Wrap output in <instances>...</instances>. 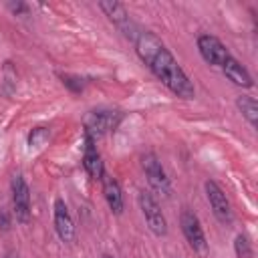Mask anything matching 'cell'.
I'll list each match as a JSON object with an SVG mask.
<instances>
[{"mask_svg": "<svg viewBox=\"0 0 258 258\" xmlns=\"http://www.w3.org/2000/svg\"><path fill=\"white\" fill-rule=\"evenodd\" d=\"M137 56L147 64V69L179 99L189 101L196 97L194 83L185 75V71L179 67L171 50L165 46V42L151 30L139 28L135 40H133Z\"/></svg>", "mask_w": 258, "mask_h": 258, "instance_id": "6da1fadb", "label": "cell"}, {"mask_svg": "<svg viewBox=\"0 0 258 258\" xmlns=\"http://www.w3.org/2000/svg\"><path fill=\"white\" fill-rule=\"evenodd\" d=\"M179 226H181L183 238L189 244V248L200 258H206L210 254V244L206 240V234H204V228L200 224V218L189 208H183L181 210V214H179Z\"/></svg>", "mask_w": 258, "mask_h": 258, "instance_id": "7a4b0ae2", "label": "cell"}, {"mask_svg": "<svg viewBox=\"0 0 258 258\" xmlns=\"http://www.w3.org/2000/svg\"><path fill=\"white\" fill-rule=\"evenodd\" d=\"M123 119V113L121 111H115V109H95V111H89L87 117H85V135L97 139V137H103L111 131H115L119 127Z\"/></svg>", "mask_w": 258, "mask_h": 258, "instance_id": "3957f363", "label": "cell"}, {"mask_svg": "<svg viewBox=\"0 0 258 258\" xmlns=\"http://www.w3.org/2000/svg\"><path fill=\"white\" fill-rule=\"evenodd\" d=\"M141 167H143V173H145L147 183L153 189V194H157L161 198H169L171 196L169 177H167V173H165L159 157L153 151H147V153L141 155Z\"/></svg>", "mask_w": 258, "mask_h": 258, "instance_id": "277c9868", "label": "cell"}, {"mask_svg": "<svg viewBox=\"0 0 258 258\" xmlns=\"http://www.w3.org/2000/svg\"><path fill=\"white\" fill-rule=\"evenodd\" d=\"M137 204H139V210L145 218V224L147 228L155 234V236H165L167 234V220L155 200V196L149 191V189H139L137 194Z\"/></svg>", "mask_w": 258, "mask_h": 258, "instance_id": "5b68a950", "label": "cell"}, {"mask_svg": "<svg viewBox=\"0 0 258 258\" xmlns=\"http://www.w3.org/2000/svg\"><path fill=\"white\" fill-rule=\"evenodd\" d=\"M10 191H12V212L16 222L28 224L32 210H30V187L22 173H14L10 179Z\"/></svg>", "mask_w": 258, "mask_h": 258, "instance_id": "8992f818", "label": "cell"}, {"mask_svg": "<svg viewBox=\"0 0 258 258\" xmlns=\"http://www.w3.org/2000/svg\"><path fill=\"white\" fill-rule=\"evenodd\" d=\"M204 191H206V200H208L216 220L224 226H230L232 220H234V214H232V204H230L228 196L224 194V189L214 179H206L204 181Z\"/></svg>", "mask_w": 258, "mask_h": 258, "instance_id": "52a82bcc", "label": "cell"}, {"mask_svg": "<svg viewBox=\"0 0 258 258\" xmlns=\"http://www.w3.org/2000/svg\"><path fill=\"white\" fill-rule=\"evenodd\" d=\"M99 8H101L103 14L119 28V32H123L125 38H129L131 42L135 40V36H137V32H139V26L131 20V16H129V12H127V8H125L123 4L109 0V2H99Z\"/></svg>", "mask_w": 258, "mask_h": 258, "instance_id": "ba28073f", "label": "cell"}, {"mask_svg": "<svg viewBox=\"0 0 258 258\" xmlns=\"http://www.w3.org/2000/svg\"><path fill=\"white\" fill-rule=\"evenodd\" d=\"M198 52H200V56L208 64L220 67V69L232 56L230 50H228V46L218 36H214V34H200L198 36Z\"/></svg>", "mask_w": 258, "mask_h": 258, "instance_id": "9c48e42d", "label": "cell"}, {"mask_svg": "<svg viewBox=\"0 0 258 258\" xmlns=\"http://www.w3.org/2000/svg\"><path fill=\"white\" fill-rule=\"evenodd\" d=\"M52 224H54V232L60 242L71 244L75 240V222L71 218V212H69L64 200H60V198H56L52 204Z\"/></svg>", "mask_w": 258, "mask_h": 258, "instance_id": "30bf717a", "label": "cell"}, {"mask_svg": "<svg viewBox=\"0 0 258 258\" xmlns=\"http://www.w3.org/2000/svg\"><path fill=\"white\" fill-rule=\"evenodd\" d=\"M83 167L85 171L91 175V179H101L103 173H105V167H103V159H101V153L97 151V145H95V139L85 135V151H83Z\"/></svg>", "mask_w": 258, "mask_h": 258, "instance_id": "8fae6325", "label": "cell"}, {"mask_svg": "<svg viewBox=\"0 0 258 258\" xmlns=\"http://www.w3.org/2000/svg\"><path fill=\"white\" fill-rule=\"evenodd\" d=\"M101 183H103V196H105V202H107L109 210H111L115 216L123 214L125 202H123V191H121V185H119V181H117L113 175H109V173H103V177H101Z\"/></svg>", "mask_w": 258, "mask_h": 258, "instance_id": "7c38bea8", "label": "cell"}, {"mask_svg": "<svg viewBox=\"0 0 258 258\" xmlns=\"http://www.w3.org/2000/svg\"><path fill=\"white\" fill-rule=\"evenodd\" d=\"M222 73H224L226 79L232 81L236 87H242V89H252V87H254V81H252L250 73H248L246 67H244L238 58H234V56H230V58L222 64Z\"/></svg>", "mask_w": 258, "mask_h": 258, "instance_id": "4fadbf2b", "label": "cell"}, {"mask_svg": "<svg viewBox=\"0 0 258 258\" xmlns=\"http://www.w3.org/2000/svg\"><path fill=\"white\" fill-rule=\"evenodd\" d=\"M236 107L242 113V117L248 121V125L252 129H256L258 127V103H256V99L250 95H240L236 99Z\"/></svg>", "mask_w": 258, "mask_h": 258, "instance_id": "5bb4252c", "label": "cell"}, {"mask_svg": "<svg viewBox=\"0 0 258 258\" xmlns=\"http://www.w3.org/2000/svg\"><path fill=\"white\" fill-rule=\"evenodd\" d=\"M48 139H50V131L46 127H34L28 133V147L30 149H40L48 143Z\"/></svg>", "mask_w": 258, "mask_h": 258, "instance_id": "9a60e30c", "label": "cell"}, {"mask_svg": "<svg viewBox=\"0 0 258 258\" xmlns=\"http://www.w3.org/2000/svg\"><path fill=\"white\" fill-rule=\"evenodd\" d=\"M234 252H236V258H252L254 256L252 242L246 234H238L234 238Z\"/></svg>", "mask_w": 258, "mask_h": 258, "instance_id": "2e32d148", "label": "cell"}, {"mask_svg": "<svg viewBox=\"0 0 258 258\" xmlns=\"http://www.w3.org/2000/svg\"><path fill=\"white\" fill-rule=\"evenodd\" d=\"M8 8H10L14 14H26V10H28V6H26V4H22V2H16V4H8Z\"/></svg>", "mask_w": 258, "mask_h": 258, "instance_id": "e0dca14e", "label": "cell"}, {"mask_svg": "<svg viewBox=\"0 0 258 258\" xmlns=\"http://www.w3.org/2000/svg\"><path fill=\"white\" fill-rule=\"evenodd\" d=\"M0 228H2L4 232L10 228V218H8V214H6L4 210H0Z\"/></svg>", "mask_w": 258, "mask_h": 258, "instance_id": "ac0fdd59", "label": "cell"}, {"mask_svg": "<svg viewBox=\"0 0 258 258\" xmlns=\"http://www.w3.org/2000/svg\"><path fill=\"white\" fill-rule=\"evenodd\" d=\"M2 258H20V256H18V252L8 250V252H4V256H2Z\"/></svg>", "mask_w": 258, "mask_h": 258, "instance_id": "d6986e66", "label": "cell"}, {"mask_svg": "<svg viewBox=\"0 0 258 258\" xmlns=\"http://www.w3.org/2000/svg\"><path fill=\"white\" fill-rule=\"evenodd\" d=\"M101 258H115L113 254H101Z\"/></svg>", "mask_w": 258, "mask_h": 258, "instance_id": "ffe728a7", "label": "cell"}]
</instances>
